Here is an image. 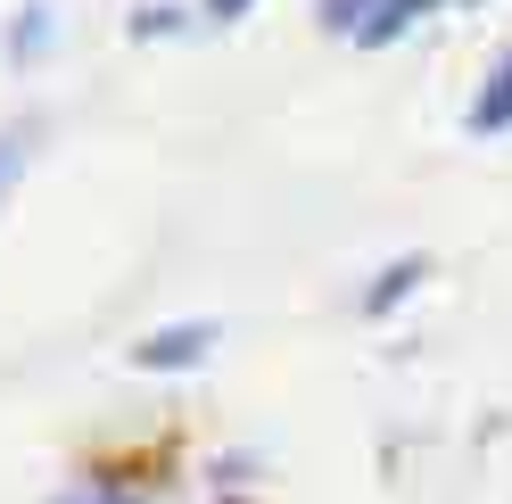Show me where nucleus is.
I'll return each instance as SVG.
<instances>
[{
    "mask_svg": "<svg viewBox=\"0 0 512 504\" xmlns=\"http://www.w3.org/2000/svg\"><path fill=\"white\" fill-rule=\"evenodd\" d=\"M207 348H215V323H166V331H149L133 348V364L141 372H190Z\"/></svg>",
    "mask_w": 512,
    "mask_h": 504,
    "instance_id": "nucleus-1",
    "label": "nucleus"
},
{
    "mask_svg": "<svg viewBox=\"0 0 512 504\" xmlns=\"http://www.w3.org/2000/svg\"><path fill=\"white\" fill-rule=\"evenodd\" d=\"M471 133H479V141H488V133H512V50H496L488 75H479V91H471Z\"/></svg>",
    "mask_w": 512,
    "mask_h": 504,
    "instance_id": "nucleus-2",
    "label": "nucleus"
},
{
    "mask_svg": "<svg viewBox=\"0 0 512 504\" xmlns=\"http://www.w3.org/2000/svg\"><path fill=\"white\" fill-rule=\"evenodd\" d=\"M430 9H446V0H372V17L356 25V50H389L405 25H422Z\"/></svg>",
    "mask_w": 512,
    "mask_h": 504,
    "instance_id": "nucleus-3",
    "label": "nucleus"
},
{
    "mask_svg": "<svg viewBox=\"0 0 512 504\" xmlns=\"http://www.w3.org/2000/svg\"><path fill=\"white\" fill-rule=\"evenodd\" d=\"M422 273H430L422 257H397V265H380V281L364 290V314H389V306H397L405 290H422Z\"/></svg>",
    "mask_w": 512,
    "mask_h": 504,
    "instance_id": "nucleus-4",
    "label": "nucleus"
},
{
    "mask_svg": "<svg viewBox=\"0 0 512 504\" xmlns=\"http://www.w3.org/2000/svg\"><path fill=\"white\" fill-rule=\"evenodd\" d=\"M124 34H133V42H166V34H182V9H174V0H141V9L124 17Z\"/></svg>",
    "mask_w": 512,
    "mask_h": 504,
    "instance_id": "nucleus-5",
    "label": "nucleus"
},
{
    "mask_svg": "<svg viewBox=\"0 0 512 504\" xmlns=\"http://www.w3.org/2000/svg\"><path fill=\"white\" fill-rule=\"evenodd\" d=\"M34 50H50V9H42V0L9 25V58H34Z\"/></svg>",
    "mask_w": 512,
    "mask_h": 504,
    "instance_id": "nucleus-6",
    "label": "nucleus"
},
{
    "mask_svg": "<svg viewBox=\"0 0 512 504\" xmlns=\"http://www.w3.org/2000/svg\"><path fill=\"white\" fill-rule=\"evenodd\" d=\"M364 17H372V0H314V25H323V34H347V42H356Z\"/></svg>",
    "mask_w": 512,
    "mask_h": 504,
    "instance_id": "nucleus-7",
    "label": "nucleus"
},
{
    "mask_svg": "<svg viewBox=\"0 0 512 504\" xmlns=\"http://www.w3.org/2000/svg\"><path fill=\"white\" fill-rule=\"evenodd\" d=\"M58 504H133V496H116V488H75V496H58Z\"/></svg>",
    "mask_w": 512,
    "mask_h": 504,
    "instance_id": "nucleus-8",
    "label": "nucleus"
},
{
    "mask_svg": "<svg viewBox=\"0 0 512 504\" xmlns=\"http://www.w3.org/2000/svg\"><path fill=\"white\" fill-rule=\"evenodd\" d=\"M207 17H215V25H232V17H248V0H207Z\"/></svg>",
    "mask_w": 512,
    "mask_h": 504,
    "instance_id": "nucleus-9",
    "label": "nucleus"
},
{
    "mask_svg": "<svg viewBox=\"0 0 512 504\" xmlns=\"http://www.w3.org/2000/svg\"><path fill=\"white\" fill-rule=\"evenodd\" d=\"M0 174H9V157H0Z\"/></svg>",
    "mask_w": 512,
    "mask_h": 504,
    "instance_id": "nucleus-10",
    "label": "nucleus"
}]
</instances>
